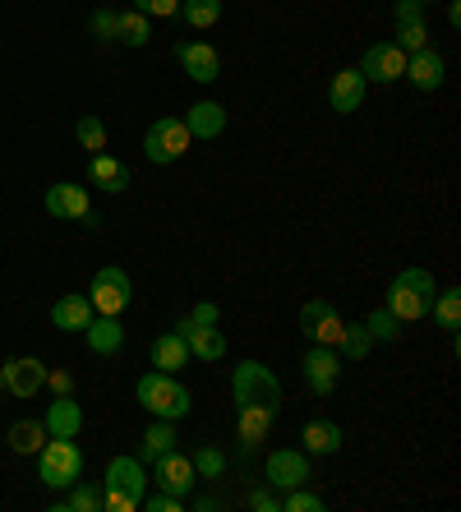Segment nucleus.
<instances>
[{
	"mask_svg": "<svg viewBox=\"0 0 461 512\" xmlns=\"http://www.w3.org/2000/svg\"><path fill=\"white\" fill-rule=\"evenodd\" d=\"M360 74H365V84H397L406 74V51L397 42H374V47H365Z\"/></svg>",
	"mask_w": 461,
	"mask_h": 512,
	"instance_id": "nucleus-12",
	"label": "nucleus"
},
{
	"mask_svg": "<svg viewBox=\"0 0 461 512\" xmlns=\"http://www.w3.org/2000/svg\"><path fill=\"white\" fill-rule=\"evenodd\" d=\"M83 476V453L74 439H47L37 448V480L47 489H70Z\"/></svg>",
	"mask_w": 461,
	"mask_h": 512,
	"instance_id": "nucleus-4",
	"label": "nucleus"
},
{
	"mask_svg": "<svg viewBox=\"0 0 461 512\" xmlns=\"http://www.w3.org/2000/svg\"><path fill=\"white\" fill-rule=\"evenodd\" d=\"M130 296H134V286H130L125 268H97L93 286H88V300H93L97 314H116L120 319V310L130 305Z\"/></svg>",
	"mask_w": 461,
	"mask_h": 512,
	"instance_id": "nucleus-8",
	"label": "nucleus"
},
{
	"mask_svg": "<svg viewBox=\"0 0 461 512\" xmlns=\"http://www.w3.org/2000/svg\"><path fill=\"white\" fill-rule=\"evenodd\" d=\"M51 434H47V425L42 420H14L10 425V434H5V443H10V453H19V457H37V448L47 443Z\"/></svg>",
	"mask_w": 461,
	"mask_h": 512,
	"instance_id": "nucleus-29",
	"label": "nucleus"
},
{
	"mask_svg": "<svg viewBox=\"0 0 461 512\" xmlns=\"http://www.w3.org/2000/svg\"><path fill=\"white\" fill-rule=\"evenodd\" d=\"M263 480H268L277 494H286V489H296V485H309V453H296V448H277V453H268V462H263Z\"/></svg>",
	"mask_w": 461,
	"mask_h": 512,
	"instance_id": "nucleus-11",
	"label": "nucleus"
},
{
	"mask_svg": "<svg viewBox=\"0 0 461 512\" xmlns=\"http://www.w3.org/2000/svg\"><path fill=\"white\" fill-rule=\"evenodd\" d=\"M392 19H397V47L411 56V51L429 47V28H425V5L420 0H397L392 5Z\"/></svg>",
	"mask_w": 461,
	"mask_h": 512,
	"instance_id": "nucleus-16",
	"label": "nucleus"
},
{
	"mask_svg": "<svg viewBox=\"0 0 461 512\" xmlns=\"http://www.w3.org/2000/svg\"><path fill=\"white\" fill-rule=\"evenodd\" d=\"M148 37H153V28H148V14L120 10V24H116V42H120V47H148Z\"/></svg>",
	"mask_w": 461,
	"mask_h": 512,
	"instance_id": "nucleus-30",
	"label": "nucleus"
},
{
	"mask_svg": "<svg viewBox=\"0 0 461 512\" xmlns=\"http://www.w3.org/2000/svg\"><path fill=\"white\" fill-rule=\"evenodd\" d=\"M102 489H116V494L143 499V494H148L143 462H139V457H111V462H107V476H102Z\"/></svg>",
	"mask_w": 461,
	"mask_h": 512,
	"instance_id": "nucleus-19",
	"label": "nucleus"
},
{
	"mask_svg": "<svg viewBox=\"0 0 461 512\" xmlns=\"http://www.w3.org/2000/svg\"><path fill=\"white\" fill-rule=\"evenodd\" d=\"M402 79H411L420 93H438L443 88V79H448V65H443V56H438L434 47H420L406 56V74Z\"/></svg>",
	"mask_w": 461,
	"mask_h": 512,
	"instance_id": "nucleus-17",
	"label": "nucleus"
},
{
	"mask_svg": "<svg viewBox=\"0 0 461 512\" xmlns=\"http://www.w3.org/2000/svg\"><path fill=\"white\" fill-rule=\"evenodd\" d=\"M300 443H305L309 457H337L346 439H342V425H332V420H309Z\"/></svg>",
	"mask_w": 461,
	"mask_h": 512,
	"instance_id": "nucleus-26",
	"label": "nucleus"
},
{
	"mask_svg": "<svg viewBox=\"0 0 461 512\" xmlns=\"http://www.w3.org/2000/svg\"><path fill=\"white\" fill-rule=\"evenodd\" d=\"M185 130H190V139H217V134L226 130V107L222 102H208V97H203V102H194L190 111H185Z\"/></svg>",
	"mask_w": 461,
	"mask_h": 512,
	"instance_id": "nucleus-23",
	"label": "nucleus"
},
{
	"mask_svg": "<svg viewBox=\"0 0 461 512\" xmlns=\"http://www.w3.org/2000/svg\"><path fill=\"white\" fill-rule=\"evenodd\" d=\"M56 512H102V489L88 480H74L70 494L56 503Z\"/></svg>",
	"mask_w": 461,
	"mask_h": 512,
	"instance_id": "nucleus-31",
	"label": "nucleus"
},
{
	"mask_svg": "<svg viewBox=\"0 0 461 512\" xmlns=\"http://www.w3.org/2000/svg\"><path fill=\"white\" fill-rule=\"evenodd\" d=\"M231 397H236V406H268V411H277L282 406V379L263 360H240L236 374H231Z\"/></svg>",
	"mask_w": 461,
	"mask_h": 512,
	"instance_id": "nucleus-3",
	"label": "nucleus"
},
{
	"mask_svg": "<svg viewBox=\"0 0 461 512\" xmlns=\"http://www.w3.org/2000/svg\"><path fill=\"white\" fill-rule=\"evenodd\" d=\"M153 466H157V485H162L166 494H180V499H190L194 485H199V471H194V462H190L185 453H176V448H171V453H162Z\"/></svg>",
	"mask_w": 461,
	"mask_h": 512,
	"instance_id": "nucleus-15",
	"label": "nucleus"
},
{
	"mask_svg": "<svg viewBox=\"0 0 461 512\" xmlns=\"http://www.w3.org/2000/svg\"><path fill=\"white\" fill-rule=\"evenodd\" d=\"M190 508H199V512H213V508H222V499H217V494H190Z\"/></svg>",
	"mask_w": 461,
	"mask_h": 512,
	"instance_id": "nucleus-46",
	"label": "nucleus"
},
{
	"mask_svg": "<svg viewBox=\"0 0 461 512\" xmlns=\"http://www.w3.org/2000/svg\"><path fill=\"white\" fill-rule=\"evenodd\" d=\"M171 333L180 337V342L190 346V360H222L226 356V337L217 333V323H194V319H176V328Z\"/></svg>",
	"mask_w": 461,
	"mask_h": 512,
	"instance_id": "nucleus-14",
	"label": "nucleus"
},
{
	"mask_svg": "<svg viewBox=\"0 0 461 512\" xmlns=\"http://www.w3.org/2000/svg\"><path fill=\"white\" fill-rule=\"evenodd\" d=\"M102 508H107V512H134V508H139V499L116 494V489H102Z\"/></svg>",
	"mask_w": 461,
	"mask_h": 512,
	"instance_id": "nucleus-43",
	"label": "nucleus"
},
{
	"mask_svg": "<svg viewBox=\"0 0 461 512\" xmlns=\"http://www.w3.org/2000/svg\"><path fill=\"white\" fill-rule=\"evenodd\" d=\"M272 420H277V411H268V406H236V439L240 448H259V443H268V429Z\"/></svg>",
	"mask_w": 461,
	"mask_h": 512,
	"instance_id": "nucleus-21",
	"label": "nucleus"
},
{
	"mask_svg": "<svg viewBox=\"0 0 461 512\" xmlns=\"http://www.w3.org/2000/svg\"><path fill=\"white\" fill-rule=\"evenodd\" d=\"M93 314L97 310H93V300L88 296H60L56 305H51V323H56L60 333H83Z\"/></svg>",
	"mask_w": 461,
	"mask_h": 512,
	"instance_id": "nucleus-25",
	"label": "nucleus"
},
{
	"mask_svg": "<svg viewBox=\"0 0 461 512\" xmlns=\"http://www.w3.org/2000/svg\"><path fill=\"white\" fill-rule=\"evenodd\" d=\"M0 388H5V393H14L19 402H28L33 393H42V388H47V365H42L37 356L5 360V370H0Z\"/></svg>",
	"mask_w": 461,
	"mask_h": 512,
	"instance_id": "nucleus-10",
	"label": "nucleus"
},
{
	"mask_svg": "<svg viewBox=\"0 0 461 512\" xmlns=\"http://www.w3.org/2000/svg\"><path fill=\"white\" fill-rule=\"evenodd\" d=\"M74 139L88 148V153H107V125L97 116H79L74 120Z\"/></svg>",
	"mask_w": 461,
	"mask_h": 512,
	"instance_id": "nucleus-36",
	"label": "nucleus"
},
{
	"mask_svg": "<svg viewBox=\"0 0 461 512\" xmlns=\"http://www.w3.org/2000/svg\"><path fill=\"white\" fill-rule=\"evenodd\" d=\"M176 60L194 84H217L222 79V56H217L213 42H194V37L190 42H176Z\"/></svg>",
	"mask_w": 461,
	"mask_h": 512,
	"instance_id": "nucleus-13",
	"label": "nucleus"
},
{
	"mask_svg": "<svg viewBox=\"0 0 461 512\" xmlns=\"http://www.w3.org/2000/svg\"><path fill=\"white\" fill-rule=\"evenodd\" d=\"M134 397L153 420H185L194 411L190 388L166 370H148L139 383H134Z\"/></svg>",
	"mask_w": 461,
	"mask_h": 512,
	"instance_id": "nucleus-2",
	"label": "nucleus"
},
{
	"mask_svg": "<svg viewBox=\"0 0 461 512\" xmlns=\"http://www.w3.org/2000/svg\"><path fill=\"white\" fill-rule=\"evenodd\" d=\"M282 512H323V494H314V489L296 485L282 494Z\"/></svg>",
	"mask_w": 461,
	"mask_h": 512,
	"instance_id": "nucleus-37",
	"label": "nucleus"
},
{
	"mask_svg": "<svg viewBox=\"0 0 461 512\" xmlns=\"http://www.w3.org/2000/svg\"><path fill=\"white\" fill-rule=\"evenodd\" d=\"M47 213L60 217V222H88V227H97L93 217V199H88V190L83 185H70V180H60V185H47Z\"/></svg>",
	"mask_w": 461,
	"mask_h": 512,
	"instance_id": "nucleus-9",
	"label": "nucleus"
},
{
	"mask_svg": "<svg viewBox=\"0 0 461 512\" xmlns=\"http://www.w3.org/2000/svg\"><path fill=\"white\" fill-rule=\"evenodd\" d=\"M249 508H254V512H282V494H277V489H272L268 485V480H263V485L259 489H249Z\"/></svg>",
	"mask_w": 461,
	"mask_h": 512,
	"instance_id": "nucleus-40",
	"label": "nucleus"
},
{
	"mask_svg": "<svg viewBox=\"0 0 461 512\" xmlns=\"http://www.w3.org/2000/svg\"><path fill=\"white\" fill-rule=\"evenodd\" d=\"M148 360H153V370L176 374L190 365V346L180 342L176 333H162V337H153V346H148Z\"/></svg>",
	"mask_w": 461,
	"mask_h": 512,
	"instance_id": "nucleus-27",
	"label": "nucleus"
},
{
	"mask_svg": "<svg viewBox=\"0 0 461 512\" xmlns=\"http://www.w3.org/2000/svg\"><path fill=\"white\" fill-rule=\"evenodd\" d=\"M42 425H47L51 439H74L83 429V411L74 397H56V402L47 406V416H42Z\"/></svg>",
	"mask_w": 461,
	"mask_h": 512,
	"instance_id": "nucleus-24",
	"label": "nucleus"
},
{
	"mask_svg": "<svg viewBox=\"0 0 461 512\" xmlns=\"http://www.w3.org/2000/svg\"><path fill=\"white\" fill-rule=\"evenodd\" d=\"M116 24H120V10H107V5L88 14V28H93L97 42H116Z\"/></svg>",
	"mask_w": 461,
	"mask_h": 512,
	"instance_id": "nucleus-39",
	"label": "nucleus"
},
{
	"mask_svg": "<svg viewBox=\"0 0 461 512\" xmlns=\"http://www.w3.org/2000/svg\"><path fill=\"white\" fill-rule=\"evenodd\" d=\"M365 93H369L365 74L360 70H337L332 74V84H328V107L337 111V116H351V111L365 107Z\"/></svg>",
	"mask_w": 461,
	"mask_h": 512,
	"instance_id": "nucleus-18",
	"label": "nucleus"
},
{
	"mask_svg": "<svg viewBox=\"0 0 461 512\" xmlns=\"http://www.w3.org/2000/svg\"><path fill=\"white\" fill-rule=\"evenodd\" d=\"M429 314H434V323L443 328V333H457L461 323V291L452 286V291H438L434 305H429Z\"/></svg>",
	"mask_w": 461,
	"mask_h": 512,
	"instance_id": "nucleus-33",
	"label": "nucleus"
},
{
	"mask_svg": "<svg viewBox=\"0 0 461 512\" xmlns=\"http://www.w3.org/2000/svg\"><path fill=\"white\" fill-rule=\"evenodd\" d=\"M365 328H369V337H374V346H379V342H397V319H392L383 305L365 314Z\"/></svg>",
	"mask_w": 461,
	"mask_h": 512,
	"instance_id": "nucleus-38",
	"label": "nucleus"
},
{
	"mask_svg": "<svg viewBox=\"0 0 461 512\" xmlns=\"http://www.w3.org/2000/svg\"><path fill=\"white\" fill-rule=\"evenodd\" d=\"M180 19L190 28H213L222 19V0H180Z\"/></svg>",
	"mask_w": 461,
	"mask_h": 512,
	"instance_id": "nucleus-35",
	"label": "nucleus"
},
{
	"mask_svg": "<svg viewBox=\"0 0 461 512\" xmlns=\"http://www.w3.org/2000/svg\"><path fill=\"white\" fill-rule=\"evenodd\" d=\"M176 420H153V425L143 429V439H139V462L143 466H153L162 453H171L176 448Z\"/></svg>",
	"mask_w": 461,
	"mask_h": 512,
	"instance_id": "nucleus-28",
	"label": "nucleus"
},
{
	"mask_svg": "<svg viewBox=\"0 0 461 512\" xmlns=\"http://www.w3.org/2000/svg\"><path fill=\"white\" fill-rule=\"evenodd\" d=\"M134 10L148 19H171V14H180V0H134Z\"/></svg>",
	"mask_w": 461,
	"mask_h": 512,
	"instance_id": "nucleus-42",
	"label": "nucleus"
},
{
	"mask_svg": "<svg viewBox=\"0 0 461 512\" xmlns=\"http://www.w3.org/2000/svg\"><path fill=\"white\" fill-rule=\"evenodd\" d=\"M448 24H452V28L461 24V5H457V0H448Z\"/></svg>",
	"mask_w": 461,
	"mask_h": 512,
	"instance_id": "nucleus-47",
	"label": "nucleus"
},
{
	"mask_svg": "<svg viewBox=\"0 0 461 512\" xmlns=\"http://www.w3.org/2000/svg\"><path fill=\"white\" fill-rule=\"evenodd\" d=\"M185 319H194V323H222V310H217L213 300H199V305H194Z\"/></svg>",
	"mask_w": 461,
	"mask_h": 512,
	"instance_id": "nucleus-45",
	"label": "nucleus"
},
{
	"mask_svg": "<svg viewBox=\"0 0 461 512\" xmlns=\"http://www.w3.org/2000/svg\"><path fill=\"white\" fill-rule=\"evenodd\" d=\"M342 328H346V319L337 314L332 300H305L300 305V333L314 346H337L342 342Z\"/></svg>",
	"mask_w": 461,
	"mask_h": 512,
	"instance_id": "nucleus-7",
	"label": "nucleus"
},
{
	"mask_svg": "<svg viewBox=\"0 0 461 512\" xmlns=\"http://www.w3.org/2000/svg\"><path fill=\"white\" fill-rule=\"evenodd\" d=\"M434 296H438V286H434V273H429V268H402V273L392 277L383 310H388L397 323H420V319H429Z\"/></svg>",
	"mask_w": 461,
	"mask_h": 512,
	"instance_id": "nucleus-1",
	"label": "nucleus"
},
{
	"mask_svg": "<svg viewBox=\"0 0 461 512\" xmlns=\"http://www.w3.org/2000/svg\"><path fill=\"white\" fill-rule=\"evenodd\" d=\"M194 471H199V480H222L226 466H231V457L222 453V448H213V443H203V448H194L190 453Z\"/></svg>",
	"mask_w": 461,
	"mask_h": 512,
	"instance_id": "nucleus-34",
	"label": "nucleus"
},
{
	"mask_svg": "<svg viewBox=\"0 0 461 512\" xmlns=\"http://www.w3.org/2000/svg\"><path fill=\"white\" fill-rule=\"evenodd\" d=\"M300 370H305V383H309V393L314 397L337 393V383H342V351H337V346H314L309 342Z\"/></svg>",
	"mask_w": 461,
	"mask_h": 512,
	"instance_id": "nucleus-6",
	"label": "nucleus"
},
{
	"mask_svg": "<svg viewBox=\"0 0 461 512\" xmlns=\"http://www.w3.org/2000/svg\"><path fill=\"white\" fill-rule=\"evenodd\" d=\"M337 351H342V360H365L369 351H374V337H369L365 319H355L342 328V342H337Z\"/></svg>",
	"mask_w": 461,
	"mask_h": 512,
	"instance_id": "nucleus-32",
	"label": "nucleus"
},
{
	"mask_svg": "<svg viewBox=\"0 0 461 512\" xmlns=\"http://www.w3.org/2000/svg\"><path fill=\"white\" fill-rule=\"evenodd\" d=\"M190 130H185V120L180 116H162L148 125V134H143V157L153 162V167H171V162H180V157L190 153Z\"/></svg>",
	"mask_w": 461,
	"mask_h": 512,
	"instance_id": "nucleus-5",
	"label": "nucleus"
},
{
	"mask_svg": "<svg viewBox=\"0 0 461 512\" xmlns=\"http://www.w3.org/2000/svg\"><path fill=\"white\" fill-rule=\"evenodd\" d=\"M88 180H93L102 194H125L130 190V167L111 153H93L88 157Z\"/></svg>",
	"mask_w": 461,
	"mask_h": 512,
	"instance_id": "nucleus-20",
	"label": "nucleus"
},
{
	"mask_svg": "<svg viewBox=\"0 0 461 512\" xmlns=\"http://www.w3.org/2000/svg\"><path fill=\"white\" fill-rule=\"evenodd\" d=\"M47 388L56 397H70L74 393V374L70 370H47Z\"/></svg>",
	"mask_w": 461,
	"mask_h": 512,
	"instance_id": "nucleus-44",
	"label": "nucleus"
},
{
	"mask_svg": "<svg viewBox=\"0 0 461 512\" xmlns=\"http://www.w3.org/2000/svg\"><path fill=\"white\" fill-rule=\"evenodd\" d=\"M420 5H429V0H420Z\"/></svg>",
	"mask_w": 461,
	"mask_h": 512,
	"instance_id": "nucleus-48",
	"label": "nucleus"
},
{
	"mask_svg": "<svg viewBox=\"0 0 461 512\" xmlns=\"http://www.w3.org/2000/svg\"><path fill=\"white\" fill-rule=\"evenodd\" d=\"M83 337H88V351H93V356H116L120 346H125V328H120L116 314H93L88 328H83Z\"/></svg>",
	"mask_w": 461,
	"mask_h": 512,
	"instance_id": "nucleus-22",
	"label": "nucleus"
},
{
	"mask_svg": "<svg viewBox=\"0 0 461 512\" xmlns=\"http://www.w3.org/2000/svg\"><path fill=\"white\" fill-rule=\"evenodd\" d=\"M139 508L143 512H180V508H185V499H180V494H166V489H162V494H143Z\"/></svg>",
	"mask_w": 461,
	"mask_h": 512,
	"instance_id": "nucleus-41",
	"label": "nucleus"
}]
</instances>
